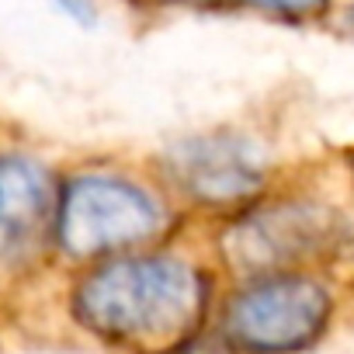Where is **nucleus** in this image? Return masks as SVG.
<instances>
[{
    "label": "nucleus",
    "mask_w": 354,
    "mask_h": 354,
    "mask_svg": "<svg viewBox=\"0 0 354 354\" xmlns=\"http://www.w3.org/2000/svg\"><path fill=\"white\" fill-rule=\"evenodd\" d=\"M247 4H257L268 11H285V15H302V11H313L319 0H247Z\"/></svg>",
    "instance_id": "7"
},
{
    "label": "nucleus",
    "mask_w": 354,
    "mask_h": 354,
    "mask_svg": "<svg viewBox=\"0 0 354 354\" xmlns=\"http://www.w3.org/2000/svg\"><path fill=\"white\" fill-rule=\"evenodd\" d=\"M160 205L122 177L84 174L70 181L59 202V243L73 257L136 247L160 233Z\"/></svg>",
    "instance_id": "3"
},
{
    "label": "nucleus",
    "mask_w": 354,
    "mask_h": 354,
    "mask_svg": "<svg viewBox=\"0 0 354 354\" xmlns=\"http://www.w3.org/2000/svg\"><path fill=\"white\" fill-rule=\"evenodd\" d=\"M333 226V216L313 202H281L243 219L230 236V254L247 268H281L319 254V247L330 243Z\"/></svg>",
    "instance_id": "5"
},
{
    "label": "nucleus",
    "mask_w": 354,
    "mask_h": 354,
    "mask_svg": "<svg viewBox=\"0 0 354 354\" xmlns=\"http://www.w3.org/2000/svg\"><path fill=\"white\" fill-rule=\"evenodd\" d=\"M205 306L202 278L177 257H122L87 274L73 295L77 319L104 340L177 344Z\"/></svg>",
    "instance_id": "1"
},
{
    "label": "nucleus",
    "mask_w": 354,
    "mask_h": 354,
    "mask_svg": "<svg viewBox=\"0 0 354 354\" xmlns=\"http://www.w3.org/2000/svg\"><path fill=\"white\" fill-rule=\"evenodd\" d=\"M49 202V177L39 163L21 156L0 160V264H15L35 247Z\"/></svg>",
    "instance_id": "6"
},
{
    "label": "nucleus",
    "mask_w": 354,
    "mask_h": 354,
    "mask_svg": "<svg viewBox=\"0 0 354 354\" xmlns=\"http://www.w3.org/2000/svg\"><path fill=\"white\" fill-rule=\"evenodd\" d=\"M170 174L181 192L205 205H230L261 188V156L247 139L202 136L170 149Z\"/></svg>",
    "instance_id": "4"
},
{
    "label": "nucleus",
    "mask_w": 354,
    "mask_h": 354,
    "mask_svg": "<svg viewBox=\"0 0 354 354\" xmlns=\"http://www.w3.org/2000/svg\"><path fill=\"white\" fill-rule=\"evenodd\" d=\"M330 313L333 299L319 281L302 274H268L233 299L226 330L247 354H295L323 337Z\"/></svg>",
    "instance_id": "2"
}]
</instances>
